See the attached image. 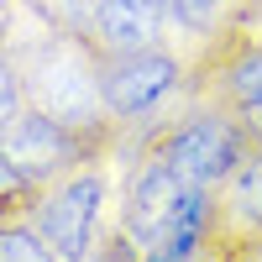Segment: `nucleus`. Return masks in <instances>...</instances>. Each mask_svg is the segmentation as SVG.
I'll list each match as a JSON object with an SVG mask.
<instances>
[{
  "label": "nucleus",
  "mask_w": 262,
  "mask_h": 262,
  "mask_svg": "<svg viewBox=\"0 0 262 262\" xmlns=\"http://www.w3.org/2000/svg\"><path fill=\"white\" fill-rule=\"evenodd\" d=\"M21 63L27 95L37 111H48L58 121H69L90 137L116 142V126L105 116V95H100V53L90 48V37L74 27H58L48 37H37V48H6Z\"/></svg>",
  "instance_id": "nucleus-1"
},
{
  "label": "nucleus",
  "mask_w": 262,
  "mask_h": 262,
  "mask_svg": "<svg viewBox=\"0 0 262 262\" xmlns=\"http://www.w3.org/2000/svg\"><path fill=\"white\" fill-rule=\"evenodd\" d=\"M0 262H63V257L21 210H11V215H0Z\"/></svg>",
  "instance_id": "nucleus-10"
},
{
  "label": "nucleus",
  "mask_w": 262,
  "mask_h": 262,
  "mask_svg": "<svg viewBox=\"0 0 262 262\" xmlns=\"http://www.w3.org/2000/svg\"><path fill=\"white\" fill-rule=\"evenodd\" d=\"M205 100L226 105L231 121L247 131V142L262 147V42H236L200 74Z\"/></svg>",
  "instance_id": "nucleus-7"
},
{
  "label": "nucleus",
  "mask_w": 262,
  "mask_h": 262,
  "mask_svg": "<svg viewBox=\"0 0 262 262\" xmlns=\"http://www.w3.org/2000/svg\"><path fill=\"white\" fill-rule=\"evenodd\" d=\"M79 32L90 37V48L100 58L121 53H147L168 42V6L163 0H84Z\"/></svg>",
  "instance_id": "nucleus-6"
},
{
  "label": "nucleus",
  "mask_w": 262,
  "mask_h": 262,
  "mask_svg": "<svg viewBox=\"0 0 262 262\" xmlns=\"http://www.w3.org/2000/svg\"><path fill=\"white\" fill-rule=\"evenodd\" d=\"M111 147L116 142L90 137V131H79V126H69V121H58V116L32 105L16 126L0 131V215L27 210L32 194H42L53 179H63L69 168L90 163Z\"/></svg>",
  "instance_id": "nucleus-3"
},
{
  "label": "nucleus",
  "mask_w": 262,
  "mask_h": 262,
  "mask_svg": "<svg viewBox=\"0 0 262 262\" xmlns=\"http://www.w3.org/2000/svg\"><path fill=\"white\" fill-rule=\"evenodd\" d=\"M226 262H262V236L247 242V247H236V252H226Z\"/></svg>",
  "instance_id": "nucleus-12"
},
{
  "label": "nucleus",
  "mask_w": 262,
  "mask_h": 262,
  "mask_svg": "<svg viewBox=\"0 0 262 262\" xmlns=\"http://www.w3.org/2000/svg\"><path fill=\"white\" fill-rule=\"evenodd\" d=\"M184 84H189V63L168 42L147 53L100 58V95H105V116H111L116 137L121 131H163L158 116L173 105Z\"/></svg>",
  "instance_id": "nucleus-5"
},
{
  "label": "nucleus",
  "mask_w": 262,
  "mask_h": 262,
  "mask_svg": "<svg viewBox=\"0 0 262 262\" xmlns=\"http://www.w3.org/2000/svg\"><path fill=\"white\" fill-rule=\"evenodd\" d=\"M21 215L53 242L63 262H95L121 226V215H111V152L53 179L42 194L27 200Z\"/></svg>",
  "instance_id": "nucleus-2"
},
{
  "label": "nucleus",
  "mask_w": 262,
  "mask_h": 262,
  "mask_svg": "<svg viewBox=\"0 0 262 262\" xmlns=\"http://www.w3.org/2000/svg\"><path fill=\"white\" fill-rule=\"evenodd\" d=\"M95 262H137V252H131V242H126V236L116 231V236H111V242H105V252H100Z\"/></svg>",
  "instance_id": "nucleus-11"
},
{
  "label": "nucleus",
  "mask_w": 262,
  "mask_h": 262,
  "mask_svg": "<svg viewBox=\"0 0 262 262\" xmlns=\"http://www.w3.org/2000/svg\"><path fill=\"white\" fill-rule=\"evenodd\" d=\"M147 142L158 147V158L168 163L173 179H179V189H210V194H221V184L247 163V152H252L247 131L236 126L231 111L215 105V100L194 105L189 116H179L163 131H152Z\"/></svg>",
  "instance_id": "nucleus-4"
},
{
  "label": "nucleus",
  "mask_w": 262,
  "mask_h": 262,
  "mask_svg": "<svg viewBox=\"0 0 262 262\" xmlns=\"http://www.w3.org/2000/svg\"><path fill=\"white\" fill-rule=\"evenodd\" d=\"M215 210H221V252H236L262 236V147L247 152V163L231 173L215 194Z\"/></svg>",
  "instance_id": "nucleus-8"
},
{
  "label": "nucleus",
  "mask_w": 262,
  "mask_h": 262,
  "mask_svg": "<svg viewBox=\"0 0 262 262\" xmlns=\"http://www.w3.org/2000/svg\"><path fill=\"white\" fill-rule=\"evenodd\" d=\"M168 6V27L189 37V42H210L226 32V21L236 11V0H163Z\"/></svg>",
  "instance_id": "nucleus-9"
}]
</instances>
